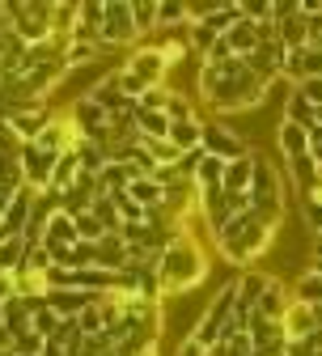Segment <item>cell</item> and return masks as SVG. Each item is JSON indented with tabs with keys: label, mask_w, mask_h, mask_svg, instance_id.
Here are the masks:
<instances>
[{
	"label": "cell",
	"mask_w": 322,
	"mask_h": 356,
	"mask_svg": "<svg viewBox=\"0 0 322 356\" xmlns=\"http://www.w3.org/2000/svg\"><path fill=\"white\" fill-rule=\"evenodd\" d=\"M250 212L263 220L267 229H280L284 220V178L267 157L255 153V183H250Z\"/></svg>",
	"instance_id": "obj_3"
},
{
	"label": "cell",
	"mask_w": 322,
	"mask_h": 356,
	"mask_svg": "<svg viewBox=\"0 0 322 356\" xmlns=\"http://www.w3.org/2000/svg\"><path fill=\"white\" fill-rule=\"evenodd\" d=\"M204 276H208V254H204V246L195 242V234L174 229V238L166 242V250H161V259H157L161 297H182V293H191Z\"/></svg>",
	"instance_id": "obj_1"
},
{
	"label": "cell",
	"mask_w": 322,
	"mask_h": 356,
	"mask_svg": "<svg viewBox=\"0 0 322 356\" xmlns=\"http://www.w3.org/2000/svg\"><path fill=\"white\" fill-rule=\"evenodd\" d=\"M250 183H255V153H246L238 161H225V174H220L225 195H250Z\"/></svg>",
	"instance_id": "obj_19"
},
{
	"label": "cell",
	"mask_w": 322,
	"mask_h": 356,
	"mask_svg": "<svg viewBox=\"0 0 322 356\" xmlns=\"http://www.w3.org/2000/svg\"><path fill=\"white\" fill-rule=\"evenodd\" d=\"M123 72H127V76H136L145 89H157V85H166L170 64H166V56L157 51V42H153V47H136V51L123 60Z\"/></svg>",
	"instance_id": "obj_9"
},
{
	"label": "cell",
	"mask_w": 322,
	"mask_h": 356,
	"mask_svg": "<svg viewBox=\"0 0 322 356\" xmlns=\"http://www.w3.org/2000/svg\"><path fill=\"white\" fill-rule=\"evenodd\" d=\"M131 259L127 242L119 234H102V242H94V267H106V272H123Z\"/></svg>",
	"instance_id": "obj_21"
},
{
	"label": "cell",
	"mask_w": 322,
	"mask_h": 356,
	"mask_svg": "<svg viewBox=\"0 0 322 356\" xmlns=\"http://www.w3.org/2000/svg\"><path fill=\"white\" fill-rule=\"evenodd\" d=\"M0 153H9V157L22 153V140H17V131L9 127V119H0Z\"/></svg>",
	"instance_id": "obj_49"
},
{
	"label": "cell",
	"mask_w": 322,
	"mask_h": 356,
	"mask_svg": "<svg viewBox=\"0 0 322 356\" xmlns=\"http://www.w3.org/2000/svg\"><path fill=\"white\" fill-rule=\"evenodd\" d=\"M77 238H81V242H102V225H98L94 212H81V216H77Z\"/></svg>",
	"instance_id": "obj_44"
},
{
	"label": "cell",
	"mask_w": 322,
	"mask_h": 356,
	"mask_svg": "<svg viewBox=\"0 0 322 356\" xmlns=\"http://www.w3.org/2000/svg\"><path fill=\"white\" fill-rule=\"evenodd\" d=\"M140 38L131 22V0H106L102 5V30H98V47L115 51V47H131Z\"/></svg>",
	"instance_id": "obj_6"
},
{
	"label": "cell",
	"mask_w": 322,
	"mask_h": 356,
	"mask_svg": "<svg viewBox=\"0 0 322 356\" xmlns=\"http://www.w3.org/2000/svg\"><path fill=\"white\" fill-rule=\"evenodd\" d=\"M98 216V225H102V234H119L123 229V220H119V208H115V200L111 195H98L94 200V208H89Z\"/></svg>",
	"instance_id": "obj_36"
},
{
	"label": "cell",
	"mask_w": 322,
	"mask_h": 356,
	"mask_svg": "<svg viewBox=\"0 0 322 356\" xmlns=\"http://www.w3.org/2000/svg\"><path fill=\"white\" fill-rule=\"evenodd\" d=\"M293 297L305 301V305H318V301H322V272L301 267V276H297V284H293Z\"/></svg>",
	"instance_id": "obj_28"
},
{
	"label": "cell",
	"mask_w": 322,
	"mask_h": 356,
	"mask_svg": "<svg viewBox=\"0 0 322 356\" xmlns=\"http://www.w3.org/2000/svg\"><path fill=\"white\" fill-rule=\"evenodd\" d=\"M314 309H318V323H322V301H318V305H314Z\"/></svg>",
	"instance_id": "obj_54"
},
{
	"label": "cell",
	"mask_w": 322,
	"mask_h": 356,
	"mask_svg": "<svg viewBox=\"0 0 322 356\" xmlns=\"http://www.w3.org/2000/svg\"><path fill=\"white\" fill-rule=\"evenodd\" d=\"M157 51L166 56V64H170V68H174V64H182V60H187V34H182V38H178V34H166V38L157 42Z\"/></svg>",
	"instance_id": "obj_41"
},
{
	"label": "cell",
	"mask_w": 322,
	"mask_h": 356,
	"mask_svg": "<svg viewBox=\"0 0 322 356\" xmlns=\"http://www.w3.org/2000/svg\"><path fill=\"white\" fill-rule=\"evenodd\" d=\"M5 301H13V276L0 272V305H5Z\"/></svg>",
	"instance_id": "obj_52"
},
{
	"label": "cell",
	"mask_w": 322,
	"mask_h": 356,
	"mask_svg": "<svg viewBox=\"0 0 322 356\" xmlns=\"http://www.w3.org/2000/svg\"><path fill=\"white\" fill-rule=\"evenodd\" d=\"M127 195L140 204V208H161L166 204V187H157L153 178H136V183L127 187Z\"/></svg>",
	"instance_id": "obj_29"
},
{
	"label": "cell",
	"mask_w": 322,
	"mask_h": 356,
	"mask_svg": "<svg viewBox=\"0 0 322 356\" xmlns=\"http://www.w3.org/2000/svg\"><path fill=\"white\" fill-rule=\"evenodd\" d=\"M166 119H170V123H195V119H200V111H195V102H191V98H182V94H170Z\"/></svg>",
	"instance_id": "obj_40"
},
{
	"label": "cell",
	"mask_w": 322,
	"mask_h": 356,
	"mask_svg": "<svg viewBox=\"0 0 322 356\" xmlns=\"http://www.w3.org/2000/svg\"><path fill=\"white\" fill-rule=\"evenodd\" d=\"M301 220H305V234H322V204L301 200Z\"/></svg>",
	"instance_id": "obj_46"
},
{
	"label": "cell",
	"mask_w": 322,
	"mask_h": 356,
	"mask_svg": "<svg viewBox=\"0 0 322 356\" xmlns=\"http://www.w3.org/2000/svg\"><path fill=\"white\" fill-rule=\"evenodd\" d=\"M42 348H47V339L34 335V327H30V331H22V335H13V356H38Z\"/></svg>",
	"instance_id": "obj_43"
},
{
	"label": "cell",
	"mask_w": 322,
	"mask_h": 356,
	"mask_svg": "<svg viewBox=\"0 0 322 356\" xmlns=\"http://www.w3.org/2000/svg\"><path fill=\"white\" fill-rule=\"evenodd\" d=\"M56 267V259H51V250L47 246H26V259H22V272H30V276H47Z\"/></svg>",
	"instance_id": "obj_34"
},
{
	"label": "cell",
	"mask_w": 322,
	"mask_h": 356,
	"mask_svg": "<svg viewBox=\"0 0 322 356\" xmlns=\"http://www.w3.org/2000/svg\"><path fill=\"white\" fill-rule=\"evenodd\" d=\"M271 85H263L255 72H250V64H246V72H238V76H229V81H220L212 94H204V102L216 111V115H234V111H255L259 102H263V94H267Z\"/></svg>",
	"instance_id": "obj_4"
},
{
	"label": "cell",
	"mask_w": 322,
	"mask_h": 356,
	"mask_svg": "<svg viewBox=\"0 0 322 356\" xmlns=\"http://www.w3.org/2000/svg\"><path fill=\"white\" fill-rule=\"evenodd\" d=\"M289 301H293L289 284H284L280 276H271L267 289H263V297H259V305H255V314L267 318V323H280V318H284V309H289Z\"/></svg>",
	"instance_id": "obj_18"
},
{
	"label": "cell",
	"mask_w": 322,
	"mask_h": 356,
	"mask_svg": "<svg viewBox=\"0 0 322 356\" xmlns=\"http://www.w3.org/2000/svg\"><path fill=\"white\" fill-rule=\"evenodd\" d=\"M127 187H131L127 165H106V170L98 174V195H123Z\"/></svg>",
	"instance_id": "obj_31"
},
{
	"label": "cell",
	"mask_w": 322,
	"mask_h": 356,
	"mask_svg": "<svg viewBox=\"0 0 322 356\" xmlns=\"http://www.w3.org/2000/svg\"><path fill=\"white\" fill-rule=\"evenodd\" d=\"M280 76H289L293 85L322 76V51H318V47H297V51H289V56H284V68H280Z\"/></svg>",
	"instance_id": "obj_14"
},
{
	"label": "cell",
	"mask_w": 322,
	"mask_h": 356,
	"mask_svg": "<svg viewBox=\"0 0 322 356\" xmlns=\"http://www.w3.org/2000/svg\"><path fill=\"white\" fill-rule=\"evenodd\" d=\"M200 140H204V119H195V123H170V145L178 153H195Z\"/></svg>",
	"instance_id": "obj_25"
},
{
	"label": "cell",
	"mask_w": 322,
	"mask_h": 356,
	"mask_svg": "<svg viewBox=\"0 0 322 356\" xmlns=\"http://www.w3.org/2000/svg\"><path fill=\"white\" fill-rule=\"evenodd\" d=\"M77 161H81V174H102L106 170V149L102 145H94V140H81L77 145Z\"/></svg>",
	"instance_id": "obj_30"
},
{
	"label": "cell",
	"mask_w": 322,
	"mask_h": 356,
	"mask_svg": "<svg viewBox=\"0 0 322 356\" xmlns=\"http://www.w3.org/2000/svg\"><path fill=\"white\" fill-rule=\"evenodd\" d=\"M131 22H136V34H157V0H131Z\"/></svg>",
	"instance_id": "obj_32"
},
{
	"label": "cell",
	"mask_w": 322,
	"mask_h": 356,
	"mask_svg": "<svg viewBox=\"0 0 322 356\" xmlns=\"http://www.w3.org/2000/svg\"><path fill=\"white\" fill-rule=\"evenodd\" d=\"M17 161H22V178H26V187L30 191H47V183H51V165H56V157L51 153H42L38 145H22V153H17Z\"/></svg>",
	"instance_id": "obj_12"
},
{
	"label": "cell",
	"mask_w": 322,
	"mask_h": 356,
	"mask_svg": "<svg viewBox=\"0 0 322 356\" xmlns=\"http://www.w3.org/2000/svg\"><path fill=\"white\" fill-rule=\"evenodd\" d=\"M81 339H85V335H81V327H77V318H60V327H56V335H51L47 343H60V348L68 352V348H77Z\"/></svg>",
	"instance_id": "obj_42"
},
{
	"label": "cell",
	"mask_w": 322,
	"mask_h": 356,
	"mask_svg": "<svg viewBox=\"0 0 322 356\" xmlns=\"http://www.w3.org/2000/svg\"><path fill=\"white\" fill-rule=\"evenodd\" d=\"M280 153H284V161H293V157H305V153H309L305 127H297V123H280Z\"/></svg>",
	"instance_id": "obj_27"
},
{
	"label": "cell",
	"mask_w": 322,
	"mask_h": 356,
	"mask_svg": "<svg viewBox=\"0 0 322 356\" xmlns=\"http://www.w3.org/2000/svg\"><path fill=\"white\" fill-rule=\"evenodd\" d=\"M77 13H81V5H51V34H68L72 38V30H77Z\"/></svg>",
	"instance_id": "obj_38"
},
{
	"label": "cell",
	"mask_w": 322,
	"mask_h": 356,
	"mask_svg": "<svg viewBox=\"0 0 322 356\" xmlns=\"http://www.w3.org/2000/svg\"><path fill=\"white\" fill-rule=\"evenodd\" d=\"M234 305H238V289H234V280H229L208 305H204V314H200V323L191 327V335L187 339H195L204 352H212L216 343H220V335H225V327H229V318H234Z\"/></svg>",
	"instance_id": "obj_5"
},
{
	"label": "cell",
	"mask_w": 322,
	"mask_h": 356,
	"mask_svg": "<svg viewBox=\"0 0 322 356\" xmlns=\"http://www.w3.org/2000/svg\"><path fill=\"white\" fill-rule=\"evenodd\" d=\"M305 140H309V157H314V165L322 170V127H309V131H305Z\"/></svg>",
	"instance_id": "obj_50"
},
{
	"label": "cell",
	"mask_w": 322,
	"mask_h": 356,
	"mask_svg": "<svg viewBox=\"0 0 322 356\" xmlns=\"http://www.w3.org/2000/svg\"><path fill=\"white\" fill-rule=\"evenodd\" d=\"M314 115H318V111H314L305 98L289 94V106H284V123H297V127H305V131H309V127H314Z\"/></svg>",
	"instance_id": "obj_39"
},
{
	"label": "cell",
	"mask_w": 322,
	"mask_h": 356,
	"mask_svg": "<svg viewBox=\"0 0 322 356\" xmlns=\"http://www.w3.org/2000/svg\"><path fill=\"white\" fill-rule=\"evenodd\" d=\"M267 272H255V267H246L242 276H234V289H238V305H246V309H255L259 305V297H263V289H267Z\"/></svg>",
	"instance_id": "obj_22"
},
{
	"label": "cell",
	"mask_w": 322,
	"mask_h": 356,
	"mask_svg": "<svg viewBox=\"0 0 322 356\" xmlns=\"http://www.w3.org/2000/svg\"><path fill=\"white\" fill-rule=\"evenodd\" d=\"M26 309H30V327H34V335L51 339V335H56V327H60V318L51 314V305L42 301V305H26Z\"/></svg>",
	"instance_id": "obj_37"
},
{
	"label": "cell",
	"mask_w": 322,
	"mask_h": 356,
	"mask_svg": "<svg viewBox=\"0 0 322 356\" xmlns=\"http://www.w3.org/2000/svg\"><path fill=\"white\" fill-rule=\"evenodd\" d=\"M77 242H81V238H77V220H72L68 212H60V208H56V212L47 216V229H42V246H47V250H51V259L60 263Z\"/></svg>",
	"instance_id": "obj_11"
},
{
	"label": "cell",
	"mask_w": 322,
	"mask_h": 356,
	"mask_svg": "<svg viewBox=\"0 0 322 356\" xmlns=\"http://www.w3.org/2000/svg\"><path fill=\"white\" fill-rule=\"evenodd\" d=\"M9 26L26 47L51 38V5H9Z\"/></svg>",
	"instance_id": "obj_7"
},
{
	"label": "cell",
	"mask_w": 322,
	"mask_h": 356,
	"mask_svg": "<svg viewBox=\"0 0 322 356\" xmlns=\"http://www.w3.org/2000/svg\"><path fill=\"white\" fill-rule=\"evenodd\" d=\"M34 200H38V191L22 187V191L9 200V212H5V220H0V234H5V238H22V234H26V220H30V212H34Z\"/></svg>",
	"instance_id": "obj_15"
},
{
	"label": "cell",
	"mask_w": 322,
	"mask_h": 356,
	"mask_svg": "<svg viewBox=\"0 0 322 356\" xmlns=\"http://www.w3.org/2000/svg\"><path fill=\"white\" fill-rule=\"evenodd\" d=\"M102 56V47L98 42H81V38H72L68 42V56H64V64H68V72H77V68H85V64H94Z\"/></svg>",
	"instance_id": "obj_33"
},
{
	"label": "cell",
	"mask_w": 322,
	"mask_h": 356,
	"mask_svg": "<svg viewBox=\"0 0 322 356\" xmlns=\"http://www.w3.org/2000/svg\"><path fill=\"white\" fill-rule=\"evenodd\" d=\"M85 98H89V102H98L106 115H119V111L131 106V98H123V89H119V76H115V72H106L102 81L89 85V89H85Z\"/></svg>",
	"instance_id": "obj_17"
},
{
	"label": "cell",
	"mask_w": 322,
	"mask_h": 356,
	"mask_svg": "<svg viewBox=\"0 0 322 356\" xmlns=\"http://www.w3.org/2000/svg\"><path fill=\"white\" fill-rule=\"evenodd\" d=\"M0 327H5L9 335H22V331H30V309H26V301H5L0 305Z\"/></svg>",
	"instance_id": "obj_26"
},
{
	"label": "cell",
	"mask_w": 322,
	"mask_h": 356,
	"mask_svg": "<svg viewBox=\"0 0 322 356\" xmlns=\"http://www.w3.org/2000/svg\"><path fill=\"white\" fill-rule=\"evenodd\" d=\"M280 327H284V335L289 339H305V335H314L322 323H318V309L314 305H305V301H289V309H284V318H280Z\"/></svg>",
	"instance_id": "obj_16"
},
{
	"label": "cell",
	"mask_w": 322,
	"mask_h": 356,
	"mask_svg": "<svg viewBox=\"0 0 322 356\" xmlns=\"http://www.w3.org/2000/svg\"><path fill=\"white\" fill-rule=\"evenodd\" d=\"M68 119L77 123V131H81L85 140H94V145L106 149V140H111V115H106L98 102H89V98L81 94V98L68 106Z\"/></svg>",
	"instance_id": "obj_8"
},
{
	"label": "cell",
	"mask_w": 322,
	"mask_h": 356,
	"mask_svg": "<svg viewBox=\"0 0 322 356\" xmlns=\"http://www.w3.org/2000/svg\"><path fill=\"white\" fill-rule=\"evenodd\" d=\"M178 30H187V5L157 0V34H178Z\"/></svg>",
	"instance_id": "obj_24"
},
{
	"label": "cell",
	"mask_w": 322,
	"mask_h": 356,
	"mask_svg": "<svg viewBox=\"0 0 322 356\" xmlns=\"http://www.w3.org/2000/svg\"><path fill=\"white\" fill-rule=\"evenodd\" d=\"M98 30H102V0H85L81 13H77L72 38H81V42H98Z\"/></svg>",
	"instance_id": "obj_23"
},
{
	"label": "cell",
	"mask_w": 322,
	"mask_h": 356,
	"mask_svg": "<svg viewBox=\"0 0 322 356\" xmlns=\"http://www.w3.org/2000/svg\"><path fill=\"white\" fill-rule=\"evenodd\" d=\"M314 356H322V352H314Z\"/></svg>",
	"instance_id": "obj_55"
},
{
	"label": "cell",
	"mask_w": 322,
	"mask_h": 356,
	"mask_svg": "<svg viewBox=\"0 0 322 356\" xmlns=\"http://www.w3.org/2000/svg\"><path fill=\"white\" fill-rule=\"evenodd\" d=\"M94 293H81V289H47V305L56 318H77L85 305H94Z\"/></svg>",
	"instance_id": "obj_20"
},
{
	"label": "cell",
	"mask_w": 322,
	"mask_h": 356,
	"mask_svg": "<svg viewBox=\"0 0 322 356\" xmlns=\"http://www.w3.org/2000/svg\"><path fill=\"white\" fill-rule=\"evenodd\" d=\"M22 259H26V242L22 238H0V272H22Z\"/></svg>",
	"instance_id": "obj_35"
},
{
	"label": "cell",
	"mask_w": 322,
	"mask_h": 356,
	"mask_svg": "<svg viewBox=\"0 0 322 356\" xmlns=\"http://www.w3.org/2000/svg\"><path fill=\"white\" fill-rule=\"evenodd\" d=\"M170 94H174V89L157 85V89H149V94H145L140 102H136V106H140V111H166V106H170Z\"/></svg>",
	"instance_id": "obj_47"
},
{
	"label": "cell",
	"mask_w": 322,
	"mask_h": 356,
	"mask_svg": "<svg viewBox=\"0 0 322 356\" xmlns=\"http://www.w3.org/2000/svg\"><path fill=\"white\" fill-rule=\"evenodd\" d=\"M174 356H208V352H204V348H200V343H195V339H182V343H178V352H174Z\"/></svg>",
	"instance_id": "obj_51"
},
{
	"label": "cell",
	"mask_w": 322,
	"mask_h": 356,
	"mask_svg": "<svg viewBox=\"0 0 322 356\" xmlns=\"http://www.w3.org/2000/svg\"><path fill=\"white\" fill-rule=\"evenodd\" d=\"M212 238H216V250H220V259H225V263H234V267H250V263L271 246L275 229H267L255 212H246V216H234V220H229L225 229H216Z\"/></svg>",
	"instance_id": "obj_2"
},
{
	"label": "cell",
	"mask_w": 322,
	"mask_h": 356,
	"mask_svg": "<svg viewBox=\"0 0 322 356\" xmlns=\"http://www.w3.org/2000/svg\"><path fill=\"white\" fill-rule=\"evenodd\" d=\"M293 94H297V98H305V102H309V106L318 111V106H322V76H314V81H301V85H293Z\"/></svg>",
	"instance_id": "obj_48"
},
{
	"label": "cell",
	"mask_w": 322,
	"mask_h": 356,
	"mask_svg": "<svg viewBox=\"0 0 322 356\" xmlns=\"http://www.w3.org/2000/svg\"><path fill=\"white\" fill-rule=\"evenodd\" d=\"M51 115H56V111H51L47 102H34V106L13 111V115H9V127L17 131V140H22V145H34V140H38V131L51 123Z\"/></svg>",
	"instance_id": "obj_13"
},
{
	"label": "cell",
	"mask_w": 322,
	"mask_h": 356,
	"mask_svg": "<svg viewBox=\"0 0 322 356\" xmlns=\"http://www.w3.org/2000/svg\"><path fill=\"white\" fill-rule=\"evenodd\" d=\"M5 212H9V200H0V220H5Z\"/></svg>",
	"instance_id": "obj_53"
},
{
	"label": "cell",
	"mask_w": 322,
	"mask_h": 356,
	"mask_svg": "<svg viewBox=\"0 0 322 356\" xmlns=\"http://www.w3.org/2000/svg\"><path fill=\"white\" fill-rule=\"evenodd\" d=\"M77 327H81V335H98V331H102V314H98V301H94V305H85L81 314H77Z\"/></svg>",
	"instance_id": "obj_45"
},
{
	"label": "cell",
	"mask_w": 322,
	"mask_h": 356,
	"mask_svg": "<svg viewBox=\"0 0 322 356\" xmlns=\"http://www.w3.org/2000/svg\"><path fill=\"white\" fill-rule=\"evenodd\" d=\"M200 149L208 153V157H220V161H238V157H246L250 153V145L238 136L229 123H204V140H200Z\"/></svg>",
	"instance_id": "obj_10"
}]
</instances>
